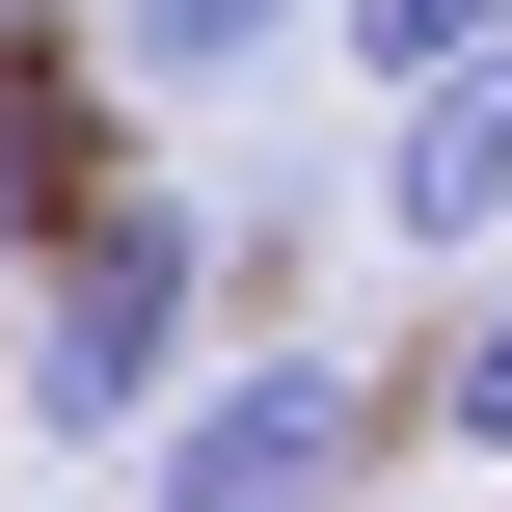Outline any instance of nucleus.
Returning <instances> with one entry per match:
<instances>
[{
    "instance_id": "obj_8",
    "label": "nucleus",
    "mask_w": 512,
    "mask_h": 512,
    "mask_svg": "<svg viewBox=\"0 0 512 512\" xmlns=\"http://www.w3.org/2000/svg\"><path fill=\"white\" fill-rule=\"evenodd\" d=\"M0 27H27V0H0Z\"/></svg>"
},
{
    "instance_id": "obj_3",
    "label": "nucleus",
    "mask_w": 512,
    "mask_h": 512,
    "mask_svg": "<svg viewBox=\"0 0 512 512\" xmlns=\"http://www.w3.org/2000/svg\"><path fill=\"white\" fill-rule=\"evenodd\" d=\"M486 216H512V54H486V81H432V108H378V243L459 270Z\"/></svg>"
},
{
    "instance_id": "obj_6",
    "label": "nucleus",
    "mask_w": 512,
    "mask_h": 512,
    "mask_svg": "<svg viewBox=\"0 0 512 512\" xmlns=\"http://www.w3.org/2000/svg\"><path fill=\"white\" fill-rule=\"evenodd\" d=\"M324 54H351L378 108H432V81H486V54H512V0H324Z\"/></svg>"
},
{
    "instance_id": "obj_5",
    "label": "nucleus",
    "mask_w": 512,
    "mask_h": 512,
    "mask_svg": "<svg viewBox=\"0 0 512 512\" xmlns=\"http://www.w3.org/2000/svg\"><path fill=\"white\" fill-rule=\"evenodd\" d=\"M54 243H81V162H54V54L0 27V297H27Z\"/></svg>"
},
{
    "instance_id": "obj_4",
    "label": "nucleus",
    "mask_w": 512,
    "mask_h": 512,
    "mask_svg": "<svg viewBox=\"0 0 512 512\" xmlns=\"http://www.w3.org/2000/svg\"><path fill=\"white\" fill-rule=\"evenodd\" d=\"M108 54L216 108V81H270V54H324V0H108Z\"/></svg>"
},
{
    "instance_id": "obj_1",
    "label": "nucleus",
    "mask_w": 512,
    "mask_h": 512,
    "mask_svg": "<svg viewBox=\"0 0 512 512\" xmlns=\"http://www.w3.org/2000/svg\"><path fill=\"white\" fill-rule=\"evenodd\" d=\"M189 297H216V216L189 189H81V243L27 270V432L54 459H162L189 432Z\"/></svg>"
},
{
    "instance_id": "obj_2",
    "label": "nucleus",
    "mask_w": 512,
    "mask_h": 512,
    "mask_svg": "<svg viewBox=\"0 0 512 512\" xmlns=\"http://www.w3.org/2000/svg\"><path fill=\"white\" fill-rule=\"evenodd\" d=\"M351 486H378V378L351 351H216L189 432L135 459V512H351Z\"/></svg>"
},
{
    "instance_id": "obj_7",
    "label": "nucleus",
    "mask_w": 512,
    "mask_h": 512,
    "mask_svg": "<svg viewBox=\"0 0 512 512\" xmlns=\"http://www.w3.org/2000/svg\"><path fill=\"white\" fill-rule=\"evenodd\" d=\"M432 432H459V459H512V297H459V351H432Z\"/></svg>"
}]
</instances>
